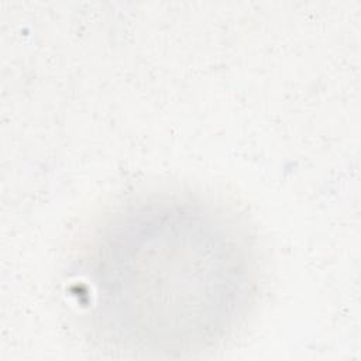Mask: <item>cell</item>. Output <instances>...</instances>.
<instances>
[{
  "label": "cell",
  "instance_id": "6da1fadb",
  "mask_svg": "<svg viewBox=\"0 0 361 361\" xmlns=\"http://www.w3.org/2000/svg\"><path fill=\"white\" fill-rule=\"evenodd\" d=\"M90 331L114 351L185 357L223 345L259 293L247 224L185 190L130 196L92 228L79 252Z\"/></svg>",
  "mask_w": 361,
  "mask_h": 361
}]
</instances>
